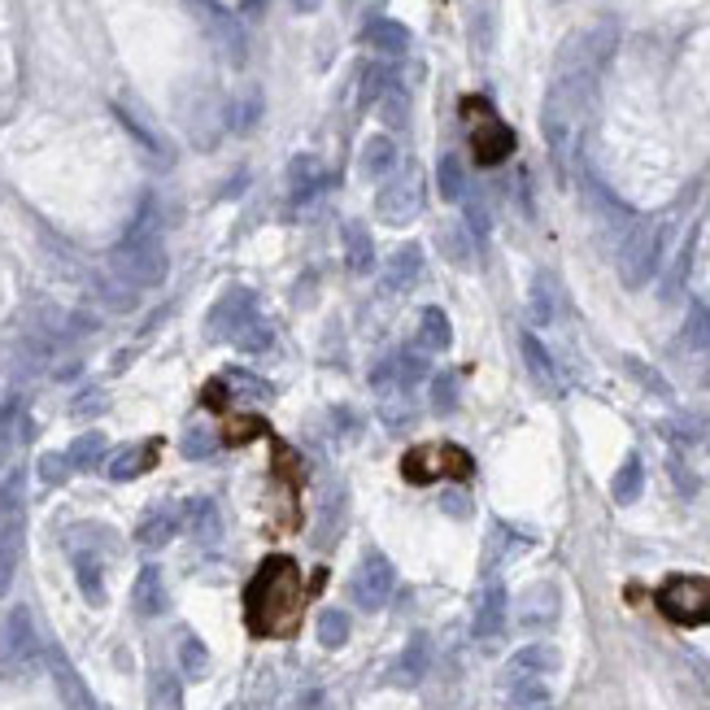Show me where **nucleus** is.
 <instances>
[{"mask_svg": "<svg viewBox=\"0 0 710 710\" xmlns=\"http://www.w3.org/2000/svg\"><path fill=\"white\" fill-rule=\"evenodd\" d=\"M393 84H397V79H393V71H389L384 62L363 66V105H380V101H384V92H389Z\"/></svg>", "mask_w": 710, "mask_h": 710, "instance_id": "bb28decb", "label": "nucleus"}, {"mask_svg": "<svg viewBox=\"0 0 710 710\" xmlns=\"http://www.w3.org/2000/svg\"><path fill=\"white\" fill-rule=\"evenodd\" d=\"M441 249H445V257H449L454 266H471V257H476L471 231H467V227H445V231H441Z\"/></svg>", "mask_w": 710, "mask_h": 710, "instance_id": "2f4dec72", "label": "nucleus"}, {"mask_svg": "<svg viewBox=\"0 0 710 710\" xmlns=\"http://www.w3.org/2000/svg\"><path fill=\"white\" fill-rule=\"evenodd\" d=\"M658 610L680 627L710 623V575H671L658 588Z\"/></svg>", "mask_w": 710, "mask_h": 710, "instance_id": "39448f33", "label": "nucleus"}, {"mask_svg": "<svg viewBox=\"0 0 710 710\" xmlns=\"http://www.w3.org/2000/svg\"><path fill=\"white\" fill-rule=\"evenodd\" d=\"M436 188H441L445 201H467V170H462L458 153H445L436 162Z\"/></svg>", "mask_w": 710, "mask_h": 710, "instance_id": "b1692460", "label": "nucleus"}, {"mask_svg": "<svg viewBox=\"0 0 710 710\" xmlns=\"http://www.w3.org/2000/svg\"><path fill=\"white\" fill-rule=\"evenodd\" d=\"M201 18H205V31H210V40H214V49L223 53V62H231V66H244V31H240V23L227 14V10H218V5H210V0H201Z\"/></svg>", "mask_w": 710, "mask_h": 710, "instance_id": "9b49d317", "label": "nucleus"}, {"mask_svg": "<svg viewBox=\"0 0 710 710\" xmlns=\"http://www.w3.org/2000/svg\"><path fill=\"white\" fill-rule=\"evenodd\" d=\"M445 506H449V515H467V502H462V497H449Z\"/></svg>", "mask_w": 710, "mask_h": 710, "instance_id": "3c124183", "label": "nucleus"}, {"mask_svg": "<svg viewBox=\"0 0 710 710\" xmlns=\"http://www.w3.org/2000/svg\"><path fill=\"white\" fill-rule=\"evenodd\" d=\"M558 649L554 645H528V649H519L515 658H510V667H506V680H545L549 671H558Z\"/></svg>", "mask_w": 710, "mask_h": 710, "instance_id": "2eb2a0df", "label": "nucleus"}, {"mask_svg": "<svg viewBox=\"0 0 710 710\" xmlns=\"http://www.w3.org/2000/svg\"><path fill=\"white\" fill-rule=\"evenodd\" d=\"M627 371H632V376H636V380H641V384H645L649 393H658V397H671V389H667V380H658V376H654V371H649L645 363H636V358H627Z\"/></svg>", "mask_w": 710, "mask_h": 710, "instance_id": "37998d69", "label": "nucleus"}, {"mask_svg": "<svg viewBox=\"0 0 710 710\" xmlns=\"http://www.w3.org/2000/svg\"><path fill=\"white\" fill-rule=\"evenodd\" d=\"M393 367H397L402 389H415V384H423V380H428V353H423L419 344H410V348H402L397 358H393Z\"/></svg>", "mask_w": 710, "mask_h": 710, "instance_id": "a878e982", "label": "nucleus"}, {"mask_svg": "<svg viewBox=\"0 0 710 710\" xmlns=\"http://www.w3.org/2000/svg\"><path fill=\"white\" fill-rule=\"evenodd\" d=\"M558 614H562V593H558L554 580H541V584H532L519 597V627H532V632L536 627H554Z\"/></svg>", "mask_w": 710, "mask_h": 710, "instance_id": "f8f14e48", "label": "nucleus"}, {"mask_svg": "<svg viewBox=\"0 0 710 710\" xmlns=\"http://www.w3.org/2000/svg\"><path fill=\"white\" fill-rule=\"evenodd\" d=\"M27 641H31V632H27V614H14V619L5 623V632H0V658L23 654Z\"/></svg>", "mask_w": 710, "mask_h": 710, "instance_id": "4c0bfd02", "label": "nucleus"}, {"mask_svg": "<svg viewBox=\"0 0 710 710\" xmlns=\"http://www.w3.org/2000/svg\"><path fill=\"white\" fill-rule=\"evenodd\" d=\"M153 458H157V445H140V449L123 454V458L114 462V480H136L140 471H149V467H153Z\"/></svg>", "mask_w": 710, "mask_h": 710, "instance_id": "f704fd0d", "label": "nucleus"}, {"mask_svg": "<svg viewBox=\"0 0 710 710\" xmlns=\"http://www.w3.org/2000/svg\"><path fill=\"white\" fill-rule=\"evenodd\" d=\"M462 114L471 118V153L480 166H502L515 153V131L493 114L489 101H462Z\"/></svg>", "mask_w": 710, "mask_h": 710, "instance_id": "423d86ee", "label": "nucleus"}, {"mask_svg": "<svg viewBox=\"0 0 710 710\" xmlns=\"http://www.w3.org/2000/svg\"><path fill=\"white\" fill-rule=\"evenodd\" d=\"M175 528H179L175 510H157V515L144 519V528H140V545H144V549H157V545H166V541L175 536Z\"/></svg>", "mask_w": 710, "mask_h": 710, "instance_id": "c85d7f7f", "label": "nucleus"}, {"mask_svg": "<svg viewBox=\"0 0 710 710\" xmlns=\"http://www.w3.org/2000/svg\"><path fill=\"white\" fill-rule=\"evenodd\" d=\"M183 449H188V454H192V458H205V454H210V449H214V445H210V432H192V436H188V445H183Z\"/></svg>", "mask_w": 710, "mask_h": 710, "instance_id": "49530a36", "label": "nucleus"}, {"mask_svg": "<svg viewBox=\"0 0 710 710\" xmlns=\"http://www.w3.org/2000/svg\"><path fill=\"white\" fill-rule=\"evenodd\" d=\"M153 710H179V688L170 675H157V688H153Z\"/></svg>", "mask_w": 710, "mask_h": 710, "instance_id": "79ce46f5", "label": "nucleus"}, {"mask_svg": "<svg viewBox=\"0 0 710 710\" xmlns=\"http://www.w3.org/2000/svg\"><path fill=\"white\" fill-rule=\"evenodd\" d=\"M376 210H380V218H384V223H393V227H402V223L419 218V210H423V170H419L415 162H410L406 170H397V175L384 183V192H380Z\"/></svg>", "mask_w": 710, "mask_h": 710, "instance_id": "1a4fd4ad", "label": "nucleus"}, {"mask_svg": "<svg viewBox=\"0 0 710 710\" xmlns=\"http://www.w3.org/2000/svg\"><path fill=\"white\" fill-rule=\"evenodd\" d=\"M662 432H667L675 445H693V441L706 432V423H701V419H675V423H667Z\"/></svg>", "mask_w": 710, "mask_h": 710, "instance_id": "ea45409f", "label": "nucleus"}, {"mask_svg": "<svg viewBox=\"0 0 710 710\" xmlns=\"http://www.w3.org/2000/svg\"><path fill=\"white\" fill-rule=\"evenodd\" d=\"M358 170L367 179H384L397 170V144L389 136H367L363 140V153H358Z\"/></svg>", "mask_w": 710, "mask_h": 710, "instance_id": "6ab92c4d", "label": "nucleus"}, {"mask_svg": "<svg viewBox=\"0 0 710 710\" xmlns=\"http://www.w3.org/2000/svg\"><path fill=\"white\" fill-rule=\"evenodd\" d=\"M419 275H423V249H419V244H402V249L389 257V266H384V292H389V296L410 292V288L419 283Z\"/></svg>", "mask_w": 710, "mask_h": 710, "instance_id": "4468645a", "label": "nucleus"}, {"mask_svg": "<svg viewBox=\"0 0 710 710\" xmlns=\"http://www.w3.org/2000/svg\"><path fill=\"white\" fill-rule=\"evenodd\" d=\"M454 344V327H449V314L441 305H428L419 314V348L423 353H445Z\"/></svg>", "mask_w": 710, "mask_h": 710, "instance_id": "aec40b11", "label": "nucleus"}, {"mask_svg": "<svg viewBox=\"0 0 710 710\" xmlns=\"http://www.w3.org/2000/svg\"><path fill=\"white\" fill-rule=\"evenodd\" d=\"M363 40H367L376 53H384V58L410 53V31H406V23H397V18H371V23L363 27Z\"/></svg>", "mask_w": 710, "mask_h": 710, "instance_id": "dca6fc26", "label": "nucleus"}, {"mask_svg": "<svg viewBox=\"0 0 710 710\" xmlns=\"http://www.w3.org/2000/svg\"><path fill=\"white\" fill-rule=\"evenodd\" d=\"M467 227H471V240H484L489 236V210L480 201H467Z\"/></svg>", "mask_w": 710, "mask_h": 710, "instance_id": "a18cd8bd", "label": "nucleus"}, {"mask_svg": "<svg viewBox=\"0 0 710 710\" xmlns=\"http://www.w3.org/2000/svg\"><path fill=\"white\" fill-rule=\"evenodd\" d=\"M257 296L249 288H227L210 309V335L214 340H244L257 327Z\"/></svg>", "mask_w": 710, "mask_h": 710, "instance_id": "6e6552de", "label": "nucleus"}, {"mask_svg": "<svg viewBox=\"0 0 710 710\" xmlns=\"http://www.w3.org/2000/svg\"><path fill=\"white\" fill-rule=\"evenodd\" d=\"M519 348H523V363H528L532 384H536L541 393L558 397V393H562V380H558V367H554V358H549V348H545V344H541L532 331H523V335H519Z\"/></svg>", "mask_w": 710, "mask_h": 710, "instance_id": "ddd939ff", "label": "nucleus"}, {"mask_svg": "<svg viewBox=\"0 0 710 710\" xmlns=\"http://www.w3.org/2000/svg\"><path fill=\"white\" fill-rule=\"evenodd\" d=\"M288 183H292V196H296V201H309V196L327 183V170H322V162H318L314 153H301V157H292V166H288Z\"/></svg>", "mask_w": 710, "mask_h": 710, "instance_id": "412c9836", "label": "nucleus"}, {"mask_svg": "<svg viewBox=\"0 0 710 710\" xmlns=\"http://www.w3.org/2000/svg\"><path fill=\"white\" fill-rule=\"evenodd\" d=\"M671 476H675V489H680V493H693V489H697V484L688 480V467H680V458H671Z\"/></svg>", "mask_w": 710, "mask_h": 710, "instance_id": "09e8293b", "label": "nucleus"}, {"mask_svg": "<svg viewBox=\"0 0 710 710\" xmlns=\"http://www.w3.org/2000/svg\"><path fill=\"white\" fill-rule=\"evenodd\" d=\"M188 528H192L196 541H214L218 536V510H214V502H192L188 506Z\"/></svg>", "mask_w": 710, "mask_h": 710, "instance_id": "72a5a7b5", "label": "nucleus"}, {"mask_svg": "<svg viewBox=\"0 0 710 710\" xmlns=\"http://www.w3.org/2000/svg\"><path fill=\"white\" fill-rule=\"evenodd\" d=\"M428 662H432V649H428V636H410V645L402 649L397 667H393V684H419L428 675Z\"/></svg>", "mask_w": 710, "mask_h": 710, "instance_id": "4be33fe9", "label": "nucleus"}, {"mask_svg": "<svg viewBox=\"0 0 710 710\" xmlns=\"http://www.w3.org/2000/svg\"><path fill=\"white\" fill-rule=\"evenodd\" d=\"M432 406H436V415L458 410V376H454V371H441V376L432 380Z\"/></svg>", "mask_w": 710, "mask_h": 710, "instance_id": "e433bc0d", "label": "nucleus"}, {"mask_svg": "<svg viewBox=\"0 0 710 710\" xmlns=\"http://www.w3.org/2000/svg\"><path fill=\"white\" fill-rule=\"evenodd\" d=\"M318 641H322V649H340L348 641V614L344 610H322L318 614Z\"/></svg>", "mask_w": 710, "mask_h": 710, "instance_id": "473e14b6", "label": "nucleus"}, {"mask_svg": "<svg viewBox=\"0 0 710 710\" xmlns=\"http://www.w3.org/2000/svg\"><path fill=\"white\" fill-rule=\"evenodd\" d=\"M662 240H667V223L662 218H645L623 236L619 249V279L627 288H645L662 262Z\"/></svg>", "mask_w": 710, "mask_h": 710, "instance_id": "20e7f679", "label": "nucleus"}, {"mask_svg": "<svg viewBox=\"0 0 710 710\" xmlns=\"http://www.w3.org/2000/svg\"><path fill=\"white\" fill-rule=\"evenodd\" d=\"M380 114H384V123H389V127H406V118H410V97L402 92V84H393V88L384 92Z\"/></svg>", "mask_w": 710, "mask_h": 710, "instance_id": "c9c22d12", "label": "nucleus"}, {"mask_svg": "<svg viewBox=\"0 0 710 710\" xmlns=\"http://www.w3.org/2000/svg\"><path fill=\"white\" fill-rule=\"evenodd\" d=\"M305 580L288 554H270L244 588V623L253 636H292L305 610Z\"/></svg>", "mask_w": 710, "mask_h": 710, "instance_id": "f03ea898", "label": "nucleus"}, {"mask_svg": "<svg viewBox=\"0 0 710 710\" xmlns=\"http://www.w3.org/2000/svg\"><path fill=\"white\" fill-rule=\"evenodd\" d=\"M614 45H619V27L606 18V23L588 27V31L567 36L562 49H558L554 84H549L545 110H541V127H545V144H549V153H554V166H558L562 175H567V166H571L584 110L593 105L597 79H601V71H606Z\"/></svg>", "mask_w": 710, "mask_h": 710, "instance_id": "f257e3e1", "label": "nucleus"}, {"mask_svg": "<svg viewBox=\"0 0 710 710\" xmlns=\"http://www.w3.org/2000/svg\"><path fill=\"white\" fill-rule=\"evenodd\" d=\"M344 262L353 275H371L376 270V240L363 223H344Z\"/></svg>", "mask_w": 710, "mask_h": 710, "instance_id": "a211bd4d", "label": "nucleus"}, {"mask_svg": "<svg viewBox=\"0 0 710 710\" xmlns=\"http://www.w3.org/2000/svg\"><path fill=\"white\" fill-rule=\"evenodd\" d=\"M162 606H166V593H162V575L149 567V571L140 575V584H136V610H140V614H162Z\"/></svg>", "mask_w": 710, "mask_h": 710, "instance_id": "c756f323", "label": "nucleus"}, {"mask_svg": "<svg viewBox=\"0 0 710 710\" xmlns=\"http://www.w3.org/2000/svg\"><path fill=\"white\" fill-rule=\"evenodd\" d=\"M118 266L136 279V283H157L166 275V253L157 244V231H153V218H140V227L127 236L123 253H118Z\"/></svg>", "mask_w": 710, "mask_h": 710, "instance_id": "0eeeda50", "label": "nucleus"}, {"mask_svg": "<svg viewBox=\"0 0 710 710\" xmlns=\"http://www.w3.org/2000/svg\"><path fill=\"white\" fill-rule=\"evenodd\" d=\"M79 584H84V597H88V601H101V597H105V593H101V571L88 567V558H79Z\"/></svg>", "mask_w": 710, "mask_h": 710, "instance_id": "c03bdc74", "label": "nucleus"}, {"mask_svg": "<svg viewBox=\"0 0 710 710\" xmlns=\"http://www.w3.org/2000/svg\"><path fill=\"white\" fill-rule=\"evenodd\" d=\"M554 301H558V296H554V279H549V275H536V279H532V322H536V327L554 322V314H558Z\"/></svg>", "mask_w": 710, "mask_h": 710, "instance_id": "cd10ccee", "label": "nucleus"}, {"mask_svg": "<svg viewBox=\"0 0 710 710\" xmlns=\"http://www.w3.org/2000/svg\"><path fill=\"white\" fill-rule=\"evenodd\" d=\"M318 5H322V0H292V10H296V14H314Z\"/></svg>", "mask_w": 710, "mask_h": 710, "instance_id": "8fccbe9b", "label": "nucleus"}, {"mask_svg": "<svg viewBox=\"0 0 710 710\" xmlns=\"http://www.w3.org/2000/svg\"><path fill=\"white\" fill-rule=\"evenodd\" d=\"M510 706L515 710H549V684L545 680H510Z\"/></svg>", "mask_w": 710, "mask_h": 710, "instance_id": "393cba45", "label": "nucleus"}, {"mask_svg": "<svg viewBox=\"0 0 710 710\" xmlns=\"http://www.w3.org/2000/svg\"><path fill=\"white\" fill-rule=\"evenodd\" d=\"M701 384H706V389H710V367H706V376H701Z\"/></svg>", "mask_w": 710, "mask_h": 710, "instance_id": "603ef678", "label": "nucleus"}, {"mask_svg": "<svg viewBox=\"0 0 710 710\" xmlns=\"http://www.w3.org/2000/svg\"><path fill=\"white\" fill-rule=\"evenodd\" d=\"M476 49H480V53L493 49V5H480V10H476Z\"/></svg>", "mask_w": 710, "mask_h": 710, "instance_id": "a19ab883", "label": "nucleus"}, {"mask_svg": "<svg viewBox=\"0 0 710 710\" xmlns=\"http://www.w3.org/2000/svg\"><path fill=\"white\" fill-rule=\"evenodd\" d=\"M393 588H397V571H393V562L380 549H371L358 562V571H353V580H348V593H353V601H358L363 610H384Z\"/></svg>", "mask_w": 710, "mask_h": 710, "instance_id": "9d476101", "label": "nucleus"}, {"mask_svg": "<svg viewBox=\"0 0 710 710\" xmlns=\"http://www.w3.org/2000/svg\"><path fill=\"white\" fill-rule=\"evenodd\" d=\"M296 710H331V701H327V693L314 688V693H305V697L296 701Z\"/></svg>", "mask_w": 710, "mask_h": 710, "instance_id": "de8ad7c7", "label": "nucleus"}, {"mask_svg": "<svg viewBox=\"0 0 710 710\" xmlns=\"http://www.w3.org/2000/svg\"><path fill=\"white\" fill-rule=\"evenodd\" d=\"M684 348H697V353H710V309L706 305H693L688 309V322H684Z\"/></svg>", "mask_w": 710, "mask_h": 710, "instance_id": "7c9ffc66", "label": "nucleus"}, {"mask_svg": "<svg viewBox=\"0 0 710 710\" xmlns=\"http://www.w3.org/2000/svg\"><path fill=\"white\" fill-rule=\"evenodd\" d=\"M402 476L406 484H436V480H471L476 476V458L462 449V445H449V441H428V445H415L406 458H402Z\"/></svg>", "mask_w": 710, "mask_h": 710, "instance_id": "7ed1b4c3", "label": "nucleus"}, {"mask_svg": "<svg viewBox=\"0 0 710 710\" xmlns=\"http://www.w3.org/2000/svg\"><path fill=\"white\" fill-rule=\"evenodd\" d=\"M179 654H183V671H188L192 680H201V675L210 671V654H205V645H201L196 636H183Z\"/></svg>", "mask_w": 710, "mask_h": 710, "instance_id": "58836bf2", "label": "nucleus"}, {"mask_svg": "<svg viewBox=\"0 0 710 710\" xmlns=\"http://www.w3.org/2000/svg\"><path fill=\"white\" fill-rule=\"evenodd\" d=\"M641 489H645V467H641V458H636V454H627V458H623V467L614 471L610 497H614L619 506H632V502L641 497Z\"/></svg>", "mask_w": 710, "mask_h": 710, "instance_id": "5701e85b", "label": "nucleus"}, {"mask_svg": "<svg viewBox=\"0 0 710 710\" xmlns=\"http://www.w3.org/2000/svg\"><path fill=\"white\" fill-rule=\"evenodd\" d=\"M506 588L493 580L484 593H480V606H476V636L480 641H493V636H502V627H506Z\"/></svg>", "mask_w": 710, "mask_h": 710, "instance_id": "f3484780", "label": "nucleus"}]
</instances>
